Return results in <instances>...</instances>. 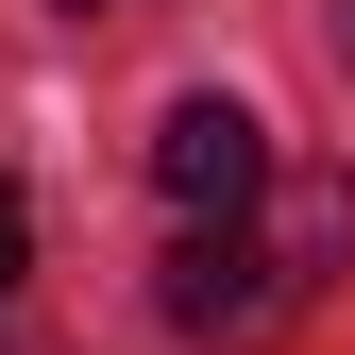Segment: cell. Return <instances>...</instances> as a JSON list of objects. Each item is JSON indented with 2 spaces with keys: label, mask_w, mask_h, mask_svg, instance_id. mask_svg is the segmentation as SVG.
<instances>
[{
  "label": "cell",
  "mask_w": 355,
  "mask_h": 355,
  "mask_svg": "<svg viewBox=\"0 0 355 355\" xmlns=\"http://www.w3.org/2000/svg\"><path fill=\"white\" fill-rule=\"evenodd\" d=\"M288 304H304L288 237H254V220H187V237H169V322H187V338H237L254 355Z\"/></svg>",
  "instance_id": "cell-1"
},
{
  "label": "cell",
  "mask_w": 355,
  "mask_h": 355,
  "mask_svg": "<svg viewBox=\"0 0 355 355\" xmlns=\"http://www.w3.org/2000/svg\"><path fill=\"white\" fill-rule=\"evenodd\" d=\"M153 187H169V220H254L271 203V136H254V102H169L153 119Z\"/></svg>",
  "instance_id": "cell-2"
},
{
  "label": "cell",
  "mask_w": 355,
  "mask_h": 355,
  "mask_svg": "<svg viewBox=\"0 0 355 355\" xmlns=\"http://www.w3.org/2000/svg\"><path fill=\"white\" fill-rule=\"evenodd\" d=\"M271 237H288V271H304V288H322V271H338V254H355V187H338V169H304V187H288V220H271Z\"/></svg>",
  "instance_id": "cell-3"
},
{
  "label": "cell",
  "mask_w": 355,
  "mask_h": 355,
  "mask_svg": "<svg viewBox=\"0 0 355 355\" xmlns=\"http://www.w3.org/2000/svg\"><path fill=\"white\" fill-rule=\"evenodd\" d=\"M34 271V220H17V187H0V288H17Z\"/></svg>",
  "instance_id": "cell-4"
},
{
  "label": "cell",
  "mask_w": 355,
  "mask_h": 355,
  "mask_svg": "<svg viewBox=\"0 0 355 355\" xmlns=\"http://www.w3.org/2000/svg\"><path fill=\"white\" fill-rule=\"evenodd\" d=\"M68 17H85V0H68Z\"/></svg>",
  "instance_id": "cell-5"
}]
</instances>
